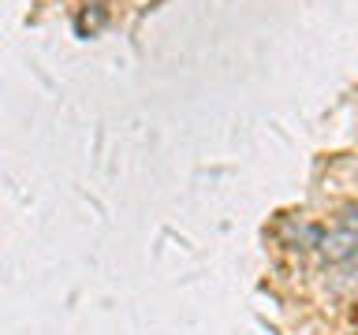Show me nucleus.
<instances>
[{
    "label": "nucleus",
    "instance_id": "obj_1",
    "mask_svg": "<svg viewBox=\"0 0 358 335\" xmlns=\"http://www.w3.org/2000/svg\"><path fill=\"white\" fill-rule=\"evenodd\" d=\"M276 234H280V242H284L287 250H310V246H321V231L313 228V223L299 220V216H284L280 228H276Z\"/></svg>",
    "mask_w": 358,
    "mask_h": 335
},
{
    "label": "nucleus",
    "instance_id": "obj_2",
    "mask_svg": "<svg viewBox=\"0 0 358 335\" xmlns=\"http://www.w3.org/2000/svg\"><path fill=\"white\" fill-rule=\"evenodd\" d=\"M321 253L329 257L332 265H343V261H355V253H358V231L351 228H336L332 234H321Z\"/></svg>",
    "mask_w": 358,
    "mask_h": 335
},
{
    "label": "nucleus",
    "instance_id": "obj_3",
    "mask_svg": "<svg viewBox=\"0 0 358 335\" xmlns=\"http://www.w3.org/2000/svg\"><path fill=\"white\" fill-rule=\"evenodd\" d=\"M105 22H108V11H105V4H86V11L75 19V30L86 38V34H97L101 27H105Z\"/></svg>",
    "mask_w": 358,
    "mask_h": 335
}]
</instances>
